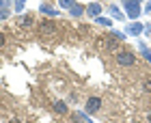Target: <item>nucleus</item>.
I'll return each instance as SVG.
<instances>
[{"label":"nucleus","mask_w":151,"mask_h":123,"mask_svg":"<svg viewBox=\"0 0 151 123\" xmlns=\"http://www.w3.org/2000/svg\"><path fill=\"white\" fill-rule=\"evenodd\" d=\"M101 108V99L99 97H88L86 99V106H84V112L86 114H95Z\"/></svg>","instance_id":"obj_4"},{"label":"nucleus","mask_w":151,"mask_h":123,"mask_svg":"<svg viewBox=\"0 0 151 123\" xmlns=\"http://www.w3.org/2000/svg\"><path fill=\"white\" fill-rule=\"evenodd\" d=\"M22 26H32V15H19V19H17Z\"/></svg>","instance_id":"obj_13"},{"label":"nucleus","mask_w":151,"mask_h":123,"mask_svg":"<svg viewBox=\"0 0 151 123\" xmlns=\"http://www.w3.org/2000/svg\"><path fill=\"white\" fill-rule=\"evenodd\" d=\"M149 121H151V112H149Z\"/></svg>","instance_id":"obj_23"},{"label":"nucleus","mask_w":151,"mask_h":123,"mask_svg":"<svg viewBox=\"0 0 151 123\" xmlns=\"http://www.w3.org/2000/svg\"><path fill=\"white\" fill-rule=\"evenodd\" d=\"M121 2H123V9H125L129 19L140 17V2L142 0H121Z\"/></svg>","instance_id":"obj_1"},{"label":"nucleus","mask_w":151,"mask_h":123,"mask_svg":"<svg viewBox=\"0 0 151 123\" xmlns=\"http://www.w3.org/2000/svg\"><path fill=\"white\" fill-rule=\"evenodd\" d=\"M145 91H147V93H149V91H151V82H149V80H147V82H145Z\"/></svg>","instance_id":"obj_20"},{"label":"nucleus","mask_w":151,"mask_h":123,"mask_svg":"<svg viewBox=\"0 0 151 123\" xmlns=\"http://www.w3.org/2000/svg\"><path fill=\"white\" fill-rule=\"evenodd\" d=\"M108 11H110V15H112L114 19H121V22H123V19H125V15H123V13H121V9H119V6H116V4H110V6H108Z\"/></svg>","instance_id":"obj_9"},{"label":"nucleus","mask_w":151,"mask_h":123,"mask_svg":"<svg viewBox=\"0 0 151 123\" xmlns=\"http://www.w3.org/2000/svg\"><path fill=\"white\" fill-rule=\"evenodd\" d=\"M9 6H11V0H0V9L2 11H9Z\"/></svg>","instance_id":"obj_17"},{"label":"nucleus","mask_w":151,"mask_h":123,"mask_svg":"<svg viewBox=\"0 0 151 123\" xmlns=\"http://www.w3.org/2000/svg\"><path fill=\"white\" fill-rule=\"evenodd\" d=\"M39 11L41 13H45L50 19H54V17H58V9H54V6H50V4H41L39 6Z\"/></svg>","instance_id":"obj_7"},{"label":"nucleus","mask_w":151,"mask_h":123,"mask_svg":"<svg viewBox=\"0 0 151 123\" xmlns=\"http://www.w3.org/2000/svg\"><path fill=\"white\" fill-rule=\"evenodd\" d=\"M22 2H26V0H22Z\"/></svg>","instance_id":"obj_24"},{"label":"nucleus","mask_w":151,"mask_h":123,"mask_svg":"<svg viewBox=\"0 0 151 123\" xmlns=\"http://www.w3.org/2000/svg\"><path fill=\"white\" fill-rule=\"evenodd\" d=\"M58 4L63 6V9H71V6L76 4V0H58Z\"/></svg>","instance_id":"obj_15"},{"label":"nucleus","mask_w":151,"mask_h":123,"mask_svg":"<svg viewBox=\"0 0 151 123\" xmlns=\"http://www.w3.org/2000/svg\"><path fill=\"white\" fill-rule=\"evenodd\" d=\"M110 37H114L116 41H123V39H125V32H121V30H112V35Z\"/></svg>","instance_id":"obj_16"},{"label":"nucleus","mask_w":151,"mask_h":123,"mask_svg":"<svg viewBox=\"0 0 151 123\" xmlns=\"http://www.w3.org/2000/svg\"><path fill=\"white\" fill-rule=\"evenodd\" d=\"M2 45H4V35L0 32V47H2Z\"/></svg>","instance_id":"obj_21"},{"label":"nucleus","mask_w":151,"mask_h":123,"mask_svg":"<svg viewBox=\"0 0 151 123\" xmlns=\"http://www.w3.org/2000/svg\"><path fill=\"white\" fill-rule=\"evenodd\" d=\"M114 41H116L114 37H112V39H110V37H106V39H99V47H106V50H114V45H116Z\"/></svg>","instance_id":"obj_10"},{"label":"nucleus","mask_w":151,"mask_h":123,"mask_svg":"<svg viewBox=\"0 0 151 123\" xmlns=\"http://www.w3.org/2000/svg\"><path fill=\"white\" fill-rule=\"evenodd\" d=\"M69 13H71V17H76V19H78V17H82V15L86 13V6H82L80 2H76V4L71 6V9H69Z\"/></svg>","instance_id":"obj_8"},{"label":"nucleus","mask_w":151,"mask_h":123,"mask_svg":"<svg viewBox=\"0 0 151 123\" xmlns=\"http://www.w3.org/2000/svg\"><path fill=\"white\" fill-rule=\"evenodd\" d=\"M97 24L106 26V28H110V26H112V19H108V17H104V15H99V17H97Z\"/></svg>","instance_id":"obj_14"},{"label":"nucleus","mask_w":151,"mask_h":123,"mask_svg":"<svg viewBox=\"0 0 151 123\" xmlns=\"http://www.w3.org/2000/svg\"><path fill=\"white\" fill-rule=\"evenodd\" d=\"M39 32H41L43 37L54 35V19H43V22L39 24Z\"/></svg>","instance_id":"obj_5"},{"label":"nucleus","mask_w":151,"mask_h":123,"mask_svg":"<svg viewBox=\"0 0 151 123\" xmlns=\"http://www.w3.org/2000/svg\"><path fill=\"white\" fill-rule=\"evenodd\" d=\"M145 11H147V13H151V0H147V4H145Z\"/></svg>","instance_id":"obj_19"},{"label":"nucleus","mask_w":151,"mask_h":123,"mask_svg":"<svg viewBox=\"0 0 151 123\" xmlns=\"http://www.w3.org/2000/svg\"><path fill=\"white\" fill-rule=\"evenodd\" d=\"M9 15H11V9H9V11H2V9H0V22H2V19H9Z\"/></svg>","instance_id":"obj_18"},{"label":"nucleus","mask_w":151,"mask_h":123,"mask_svg":"<svg viewBox=\"0 0 151 123\" xmlns=\"http://www.w3.org/2000/svg\"><path fill=\"white\" fill-rule=\"evenodd\" d=\"M86 15L93 17V19H97V17L101 15V4H99V2H91V4L86 6Z\"/></svg>","instance_id":"obj_6"},{"label":"nucleus","mask_w":151,"mask_h":123,"mask_svg":"<svg viewBox=\"0 0 151 123\" xmlns=\"http://www.w3.org/2000/svg\"><path fill=\"white\" fill-rule=\"evenodd\" d=\"M11 123H19V121H17V119H13V121H11Z\"/></svg>","instance_id":"obj_22"},{"label":"nucleus","mask_w":151,"mask_h":123,"mask_svg":"<svg viewBox=\"0 0 151 123\" xmlns=\"http://www.w3.org/2000/svg\"><path fill=\"white\" fill-rule=\"evenodd\" d=\"M123 32H127V35H132V37H140L142 32H145V26H142L140 22H129Z\"/></svg>","instance_id":"obj_3"},{"label":"nucleus","mask_w":151,"mask_h":123,"mask_svg":"<svg viewBox=\"0 0 151 123\" xmlns=\"http://www.w3.org/2000/svg\"><path fill=\"white\" fill-rule=\"evenodd\" d=\"M138 47H140V54L149 60V65H151V50H149V47H147L145 43H142V41H138Z\"/></svg>","instance_id":"obj_12"},{"label":"nucleus","mask_w":151,"mask_h":123,"mask_svg":"<svg viewBox=\"0 0 151 123\" xmlns=\"http://www.w3.org/2000/svg\"><path fill=\"white\" fill-rule=\"evenodd\" d=\"M54 112H56V114H67V104H65V101H54Z\"/></svg>","instance_id":"obj_11"},{"label":"nucleus","mask_w":151,"mask_h":123,"mask_svg":"<svg viewBox=\"0 0 151 123\" xmlns=\"http://www.w3.org/2000/svg\"><path fill=\"white\" fill-rule=\"evenodd\" d=\"M116 63L121 67H132L136 63V56L132 52H127V50H121V52H116Z\"/></svg>","instance_id":"obj_2"}]
</instances>
